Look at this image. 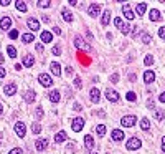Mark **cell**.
Here are the masks:
<instances>
[{"label": "cell", "instance_id": "27", "mask_svg": "<svg viewBox=\"0 0 165 154\" xmlns=\"http://www.w3.org/2000/svg\"><path fill=\"white\" fill-rule=\"evenodd\" d=\"M135 10H137L139 17H140V15H144V13H145V10H147V3H144V2L137 3V7H135Z\"/></svg>", "mask_w": 165, "mask_h": 154}, {"label": "cell", "instance_id": "18", "mask_svg": "<svg viewBox=\"0 0 165 154\" xmlns=\"http://www.w3.org/2000/svg\"><path fill=\"white\" fill-rule=\"evenodd\" d=\"M48 96H50V101L51 103H58V101H60V98H61V94H60V91H58V90H53Z\"/></svg>", "mask_w": 165, "mask_h": 154}, {"label": "cell", "instance_id": "25", "mask_svg": "<svg viewBox=\"0 0 165 154\" xmlns=\"http://www.w3.org/2000/svg\"><path fill=\"white\" fill-rule=\"evenodd\" d=\"M22 41H23V43H32V41H35V35H33V33H25V35H22Z\"/></svg>", "mask_w": 165, "mask_h": 154}, {"label": "cell", "instance_id": "3", "mask_svg": "<svg viewBox=\"0 0 165 154\" xmlns=\"http://www.w3.org/2000/svg\"><path fill=\"white\" fill-rule=\"evenodd\" d=\"M82 126H84V119H82V118H74L73 123H71V128H73L74 133H79L82 129Z\"/></svg>", "mask_w": 165, "mask_h": 154}, {"label": "cell", "instance_id": "37", "mask_svg": "<svg viewBox=\"0 0 165 154\" xmlns=\"http://www.w3.org/2000/svg\"><path fill=\"white\" fill-rule=\"evenodd\" d=\"M35 116H37V119H41V118H43V108H41V106H38V108H37Z\"/></svg>", "mask_w": 165, "mask_h": 154}, {"label": "cell", "instance_id": "35", "mask_svg": "<svg viewBox=\"0 0 165 154\" xmlns=\"http://www.w3.org/2000/svg\"><path fill=\"white\" fill-rule=\"evenodd\" d=\"M152 63H154V56H152V55H147V56L144 58V65H147V66H150Z\"/></svg>", "mask_w": 165, "mask_h": 154}, {"label": "cell", "instance_id": "49", "mask_svg": "<svg viewBox=\"0 0 165 154\" xmlns=\"http://www.w3.org/2000/svg\"><path fill=\"white\" fill-rule=\"evenodd\" d=\"M82 108H81V104L79 103H74V111H81Z\"/></svg>", "mask_w": 165, "mask_h": 154}, {"label": "cell", "instance_id": "23", "mask_svg": "<svg viewBox=\"0 0 165 154\" xmlns=\"http://www.w3.org/2000/svg\"><path fill=\"white\" fill-rule=\"evenodd\" d=\"M66 138H68L66 133H64V131H60V133H56V136H55V143L60 144V143H63V141H66Z\"/></svg>", "mask_w": 165, "mask_h": 154}, {"label": "cell", "instance_id": "53", "mask_svg": "<svg viewBox=\"0 0 165 154\" xmlns=\"http://www.w3.org/2000/svg\"><path fill=\"white\" fill-rule=\"evenodd\" d=\"M0 3H2V5H3V7H7V5H8L10 2H8V0H0Z\"/></svg>", "mask_w": 165, "mask_h": 154}, {"label": "cell", "instance_id": "42", "mask_svg": "<svg viewBox=\"0 0 165 154\" xmlns=\"http://www.w3.org/2000/svg\"><path fill=\"white\" fill-rule=\"evenodd\" d=\"M124 35H129V33H131V27H129V25H124V28H122V30H121Z\"/></svg>", "mask_w": 165, "mask_h": 154}, {"label": "cell", "instance_id": "16", "mask_svg": "<svg viewBox=\"0 0 165 154\" xmlns=\"http://www.w3.org/2000/svg\"><path fill=\"white\" fill-rule=\"evenodd\" d=\"M154 80H155V73L152 72V70H147L144 73V81L145 83H154Z\"/></svg>", "mask_w": 165, "mask_h": 154}, {"label": "cell", "instance_id": "55", "mask_svg": "<svg viewBox=\"0 0 165 154\" xmlns=\"http://www.w3.org/2000/svg\"><path fill=\"white\" fill-rule=\"evenodd\" d=\"M158 99H160V101H162V103H165V91H163V93L160 94V98H158Z\"/></svg>", "mask_w": 165, "mask_h": 154}, {"label": "cell", "instance_id": "21", "mask_svg": "<svg viewBox=\"0 0 165 154\" xmlns=\"http://www.w3.org/2000/svg\"><path fill=\"white\" fill-rule=\"evenodd\" d=\"M53 40V35L46 30V32H41V41H43V43H50V41Z\"/></svg>", "mask_w": 165, "mask_h": 154}, {"label": "cell", "instance_id": "38", "mask_svg": "<svg viewBox=\"0 0 165 154\" xmlns=\"http://www.w3.org/2000/svg\"><path fill=\"white\" fill-rule=\"evenodd\" d=\"M142 41H144L145 45H149L150 41H152V37H150L149 33H144V35H142Z\"/></svg>", "mask_w": 165, "mask_h": 154}, {"label": "cell", "instance_id": "62", "mask_svg": "<svg viewBox=\"0 0 165 154\" xmlns=\"http://www.w3.org/2000/svg\"><path fill=\"white\" fill-rule=\"evenodd\" d=\"M91 154H99V152H91Z\"/></svg>", "mask_w": 165, "mask_h": 154}, {"label": "cell", "instance_id": "45", "mask_svg": "<svg viewBox=\"0 0 165 154\" xmlns=\"http://www.w3.org/2000/svg\"><path fill=\"white\" fill-rule=\"evenodd\" d=\"M158 37H160V38H163V40H165V27L158 28Z\"/></svg>", "mask_w": 165, "mask_h": 154}, {"label": "cell", "instance_id": "28", "mask_svg": "<svg viewBox=\"0 0 165 154\" xmlns=\"http://www.w3.org/2000/svg\"><path fill=\"white\" fill-rule=\"evenodd\" d=\"M61 13H63V20H64V22H68V23H69V22H73V13H69L66 8H63V10H61Z\"/></svg>", "mask_w": 165, "mask_h": 154}, {"label": "cell", "instance_id": "52", "mask_svg": "<svg viewBox=\"0 0 165 154\" xmlns=\"http://www.w3.org/2000/svg\"><path fill=\"white\" fill-rule=\"evenodd\" d=\"M37 51H43V45L41 43H37Z\"/></svg>", "mask_w": 165, "mask_h": 154}, {"label": "cell", "instance_id": "10", "mask_svg": "<svg viewBox=\"0 0 165 154\" xmlns=\"http://www.w3.org/2000/svg\"><path fill=\"white\" fill-rule=\"evenodd\" d=\"M89 96H91L92 103H99V99H101V93H99L98 88H92V90L89 91Z\"/></svg>", "mask_w": 165, "mask_h": 154}, {"label": "cell", "instance_id": "14", "mask_svg": "<svg viewBox=\"0 0 165 154\" xmlns=\"http://www.w3.org/2000/svg\"><path fill=\"white\" fill-rule=\"evenodd\" d=\"M23 99H25V103H33L35 99H37V93H35L33 90H28L25 93V98H23Z\"/></svg>", "mask_w": 165, "mask_h": 154}, {"label": "cell", "instance_id": "2", "mask_svg": "<svg viewBox=\"0 0 165 154\" xmlns=\"http://www.w3.org/2000/svg\"><path fill=\"white\" fill-rule=\"evenodd\" d=\"M135 123H137V118H135L134 114L124 116L122 119H121V124H122V126H126V128H132V126H134Z\"/></svg>", "mask_w": 165, "mask_h": 154}, {"label": "cell", "instance_id": "29", "mask_svg": "<svg viewBox=\"0 0 165 154\" xmlns=\"http://www.w3.org/2000/svg\"><path fill=\"white\" fill-rule=\"evenodd\" d=\"M140 128H142L144 131H149L150 129V121L147 119V118H142V121H140Z\"/></svg>", "mask_w": 165, "mask_h": 154}, {"label": "cell", "instance_id": "56", "mask_svg": "<svg viewBox=\"0 0 165 154\" xmlns=\"http://www.w3.org/2000/svg\"><path fill=\"white\" fill-rule=\"evenodd\" d=\"M162 151L165 152V136H163V138H162Z\"/></svg>", "mask_w": 165, "mask_h": 154}, {"label": "cell", "instance_id": "44", "mask_svg": "<svg viewBox=\"0 0 165 154\" xmlns=\"http://www.w3.org/2000/svg\"><path fill=\"white\" fill-rule=\"evenodd\" d=\"M53 55H61V48H60V46H53Z\"/></svg>", "mask_w": 165, "mask_h": 154}, {"label": "cell", "instance_id": "57", "mask_svg": "<svg viewBox=\"0 0 165 154\" xmlns=\"http://www.w3.org/2000/svg\"><path fill=\"white\" fill-rule=\"evenodd\" d=\"M66 73H68V75H73V68L68 66V68H66Z\"/></svg>", "mask_w": 165, "mask_h": 154}, {"label": "cell", "instance_id": "17", "mask_svg": "<svg viewBox=\"0 0 165 154\" xmlns=\"http://www.w3.org/2000/svg\"><path fill=\"white\" fill-rule=\"evenodd\" d=\"M149 19H150L152 22H158V20H160V12H158L157 8H152V10L149 12Z\"/></svg>", "mask_w": 165, "mask_h": 154}, {"label": "cell", "instance_id": "15", "mask_svg": "<svg viewBox=\"0 0 165 154\" xmlns=\"http://www.w3.org/2000/svg\"><path fill=\"white\" fill-rule=\"evenodd\" d=\"M50 70H51V73L55 75V76H60L61 75V66H60V63H56V61H53L50 65Z\"/></svg>", "mask_w": 165, "mask_h": 154}, {"label": "cell", "instance_id": "22", "mask_svg": "<svg viewBox=\"0 0 165 154\" xmlns=\"http://www.w3.org/2000/svg\"><path fill=\"white\" fill-rule=\"evenodd\" d=\"M33 63H35V58L32 56V55H25L23 56V65H25V66H33Z\"/></svg>", "mask_w": 165, "mask_h": 154}, {"label": "cell", "instance_id": "46", "mask_svg": "<svg viewBox=\"0 0 165 154\" xmlns=\"http://www.w3.org/2000/svg\"><path fill=\"white\" fill-rule=\"evenodd\" d=\"M17 37H18V32H17V30H12V32H10V38L15 40Z\"/></svg>", "mask_w": 165, "mask_h": 154}, {"label": "cell", "instance_id": "33", "mask_svg": "<svg viewBox=\"0 0 165 154\" xmlns=\"http://www.w3.org/2000/svg\"><path fill=\"white\" fill-rule=\"evenodd\" d=\"M7 51H8V56H10V58H15V56H17V50H15V46L8 45V46H7Z\"/></svg>", "mask_w": 165, "mask_h": 154}, {"label": "cell", "instance_id": "61", "mask_svg": "<svg viewBox=\"0 0 165 154\" xmlns=\"http://www.w3.org/2000/svg\"><path fill=\"white\" fill-rule=\"evenodd\" d=\"M2 136H3V134H2V133H0V143H2Z\"/></svg>", "mask_w": 165, "mask_h": 154}, {"label": "cell", "instance_id": "39", "mask_svg": "<svg viewBox=\"0 0 165 154\" xmlns=\"http://www.w3.org/2000/svg\"><path fill=\"white\" fill-rule=\"evenodd\" d=\"M74 88H78V90H81V88H82V81H81L79 76H76V78H74Z\"/></svg>", "mask_w": 165, "mask_h": 154}, {"label": "cell", "instance_id": "47", "mask_svg": "<svg viewBox=\"0 0 165 154\" xmlns=\"http://www.w3.org/2000/svg\"><path fill=\"white\" fill-rule=\"evenodd\" d=\"M111 81H112V83H117V81H119V75L114 73L112 76H111Z\"/></svg>", "mask_w": 165, "mask_h": 154}, {"label": "cell", "instance_id": "20", "mask_svg": "<svg viewBox=\"0 0 165 154\" xmlns=\"http://www.w3.org/2000/svg\"><path fill=\"white\" fill-rule=\"evenodd\" d=\"M27 23H28V28H30V30H33V32H35V30H40V22H38V20L30 19Z\"/></svg>", "mask_w": 165, "mask_h": 154}, {"label": "cell", "instance_id": "48", "mask_svg": "<svg viewBox=\"0 0 165 154\" xmlns=\"http://www.w3.org/2000/svg\"><path fill=\"white\" fill-rule=\"evenodd\" d=\"M53 32H55L56 35H61V28L60 27H55V28H53Z\"/></svg>", "mask_w": 165, "mask_h": 154}, {"label": "cell", "instance_id": "1", "mask_svg": "<svg viewBox=\"0 0 165 154\" xmlns=\"http://www.w3.org/2000/svg\"><path fill=\"white\" fill-rule=\"evenodd\" d=\"M140 146H142V141H140L139 138H131L127 141V144H126V147L129 151H135V149H139Z\"/></svg>", "mask_w": 165, "mask_h": 154}, {"label": "cell", "instance_id": "31", "mask_svg": "<svg viewBox=\"0 0 165 154\" xmlns=\"http://www.w3.org/2000/svg\"><path fill=\"white\" fill-rule=\"evenodd\" d=\"M17 10L22 12V13H25V12H27V3H25V2H20V0H18V2H17Z\"/></svg>", "mask_w": 165, "mask_h": 154}, {"label": "cell", "instance_id": "40", "mask_svg": "<svg viewBox=\"0 0 165 154\" xmlns=\"http://www.w3.org/2000/svg\"><path fill=\"white\" fill-rule=\"evenodd\" d=\"M126 98L129 99V101H135V98H137V96H135V93H134V91H129V93L126 94Z\"/></svg>", "mask_w": 165, "mask_h": 154}, {"label": "cell", "instance_id": "41", "mask_svg": "<svg viewBox=\"0 0 165 154\" xmlns=\"http://www.w3.org/2000/svg\"><path fill=\"white\" fill-rule=\"evenodd\" d=\"M114 25H116L117 28H121V30H122V28H124V22H122L121 19H116V20H114Z\"/></svg>", "mask_w": 165, "mask_h": 154}, {"label": "cell", "instance_id": "36", "mask_svg": "<svg viewBox=\"0 0 165 154\" xmlns=\"http://www.w3.org/2000/svg\"><path fill=\"white\" fill-rule=\"evenodd\" d=\"M50 5H51V2H48V0H46V2H45V0H40V2H38V7L40 8H48Z\"/></svg>", "mask_w": 165, "mask_h": 154}, {"label": "cell", "instance_id": "5", "mask_svg": "<svg viewBox=\"0 0 165 154\" xmlns=\"http://www.w3.org/2000/svg\"><path fill=\"white\" fill-rule=\"evenodd\" d=\"M38 81H40V85H43V86H51V85H53L51 76L46 75V73H41V75L38 76Z\"/></svg>", "mask_w": 165, "mask_h": 154}, {"label": "cell", "instance_id": "9", "mask_svg": "<svg viewBox=\"0 0 165 154\" xmlns=\"http://www.w3.org/2000/svg\"><path fill=\"white\" fill-rule=\"evenodd\" d=\"M122 13L126 15L127 20H134V19H135V15H134V12L131 10V7H129V3H126V5L122 7Z\"/></svg>", "mask_w": 165, "mask_h": 154}, {"label": "cell", "instance_id": "24", "mask_svg": "<svg viewBox=\"0 0 165 154\" xmlns=\"http://www.w3.org/2000/svg\"><path fill=\"white\" fill-rule=\"evenodd\" d=\"M112 139L114 141H122L124 139V133L121 129H112Z\"/></svg>", "mask_w": 165, "mask_h": 154}, {"label": "cell", "instance_id": "13", "mask_svg": "<svg viewBox=\"0 0 165 154\" xmlns=\"http://www.w3.org/2000/svg\"><path fill=\"white\" fill-rule=\"evenodd\" d=\"M35 147H37V151H45L46 147H48V139H38L37 144H35Z\"/></svg>", "mask_w": 165, "mask_h": 154}, {"label": "cell", "instance_id": "54", "mask_svg": "<svg viewBox=\"0 0 165 154\" xmlns=\"http://www.w3.org/2000/svg\"><path fill=\"white\" fill-rule=\"evenodd\" d=\"M147 106H149V108H154V101H152V99H149V101H147Z\"/></svg>", "mask_w": 165, "mask_h": 154}, {"label": "cell", "instance_id": "43", "mask_svg": "<svg viewBox=\"0 0 165 154\" xmlns=\"http://www.w3.org/2000/svg\"><path fill=\"white\" fill-rule=\"evenodd\" d=\"M8 154H23V149H20V147H15V149H12Z\"/></svg>", "mask_w": 165, "mask_h": 154}, {"label": "cell", "instance_id": "30", "mask_svg": "<svg viewBox=\"0 0 165 154\" xmlns=\"http://www.w3.org/2000/svg\"><path fill=\"white\" fill-rule=\"evenodd\" d=\"M154 118L157 121H162L163 118H165V111L163 109H155V113H154Z\"/></svg>", "mask_w": 165, "mask_h": 154}, {"label": "cell", "instance_id": "4", "mask_svg": "<svg viewBox=\"0 0 165 154\" xmlns=\"http://www.w3.org/2000/svg\"><path fill=\"white\" fill-rule=\"evenodd\" d=\"M99 12H101V5L99 3H91L89 8H88V15L89 17H99Z\"/></svg>", "mask_w": 165, "mask_h": 154}, {"label": "cell", "instance_id": "8", "mask_svg": "<svg viewBox=\"0 0 165 154\" xmlns=\"http://www.w3.org/2000/svg\"><path fill=\"white\" fill-rule=\"evenodd\" d=\"M3 93H5V96H13V94L17 93V85H13V83H8V85H5Z\"/></svg>", "mask_w": 165, "mask_h": 154}, {"label": "cell", "instance_id": "7", "mask_svg": "<svg viewBox=\"0 0 165 154\" xmlns=\"http://www.w3.org/2000/svg\"><path fill=\"white\" fill-rule=\"evenodd\" d=\"M15 133L17 136H20V138H25V133H27V128H25V123H15Z\"/></svg>", "mask_w": 165, "mask_h": 154}, {"label": "cell", "instance_id": "12", "mask_svg": "<svg viewBox=\"0 0 165 154\" xmlns=\"http://www.w3.org/2000/svg\"><path fill=\"white\" fill-rule=\"evenodd\" d=\"M10 25H12L10 17H2V20H0V28H2V30H8Z\"/></svg>", "mask_w": 165, "mask_h": 154}, {"label": "cell", "instance_id": "6", "mask_svg": "<svg viewBox=\"0 0 165 154\" xmlns=\"http://www.w3.org/2000/svg\"><path fill=\"white\" fill-rule=\"evenodd\" d=\"M106 98H108L111 103H117V101H119V93L109 88V90H106Z\"/></svg>", "mask_w": 165, "mask_h": 154}, {"label": "cell", "instance_id": "26", "mask_svg": "<svg viewBox=\"0 0 165 154\" xmlns=\"http://www.w3.org/2000/svg\"><path fill=\"white\" fill-rule=\"evenodd\" d=\"M84 146H86V149H92V146H94V141L89 134L84 136Z\"/></svg>", "mask_w": 165, "mask_h": 154}, {"label": "cell", "instance_id": "51", "mask_svg": "<svg viewBox=\"0 0 165 154\" xmlns=\"http://www.w3.org/2000/svg\"><path fill=\"white\" fill-rule=\"evenodd\" d=\"M5 73H7V72H5V68H2V66H0V78H3V76H5Z\"/></svg>", "mask_w": 165, "mask_h": 154}, {"label": "cell", "instance_id": "59", "mask_svg": "<svg viewBox=\"0 0 165 154\" xmlns=\"http://www.w3.org/2000/svg\"><path fill=\"white\" fill-rule=\"evenodd\" d=\"M5 61V58H3V55H2V53H0V65H2Z\"/></svg>", "mask_w": 165, "mask_h": 154}, {"label": "cell", "instance_id": "32", "mask_svg": "<svg viewBox=\"0 0 165 154\" xmlns=\"http://www.w3.org/2000/svg\"><path fill=\"white\" fill-rule=\"evenodd\" d=\"M32 133H33V134H40V133H41V126H40L38 123H33V124H32Z\"/></svg>", "mask_w": 165, "mask_h": 154}, {"label": "cell", "instance_id": "58", "mask_svg": "<svg viewBox=\"0 0 165 154\" xmlns=\"http://www.w3.org/2000/svg\"><path fill=\"white\" fill-rule=\"evenodd\" d=\"M68 3H69V5H78V2H76V0H69Z\"/></svg>", "mask_w": 165, "mask_h": 154}, {"label": "cell", "instance_id": "50", "mask_svg": "<svg viewBox=\"0 0 165 154\" xmlns=\"http://www.w3.org/2000/svg\"><path fill=\"white\" fill-rule=\"evenodd\" d=\"M68 149H73V151H76V144H74V143H69V144H68Z\"/></svg>", "mask_w": 165, "mask_h": 154}, {"label": "cell", "instance_id": "19", "mask_svg": "<svg viewBox=\"0 0 165 154\" xmlns=\"http://www.w3.org/2000/svg\"><path fill=\"white\" fill-rule=\"evenodd\" d=\"M109 22H111V10H104L102 19H101V23H102L104 27H108V25H109Z\"/></svg>", "mask_w": 165, "mask_h": 154}, {"label": "cell", "instance_id": "34", "mask_svg": "<svg viewBox=\"0 0 165 154\" xmlns=\"http://www.w3.org/2000/svg\"><path fill=\"white\" fill-rule=\"evenodd\" d=\"M96 133L99 136H104L106 134V126H104V124H98V126H96Z\"/></svg>", "mask_w": 165, "mask_h": 154}, {"label": "cell", "instance_id": "11", "mask_svg": "<svg viewBox=\"0 0 165 154\" xmlns=\"http://www.w3.org/2000/svg\"><path fill=\"white\" fill-rule=\"evenodd\" d=\"M74 46H76V48H86V50H91L89 46H88L84 41H82V38L79 37V35H76V37H74Z\"/></svg>", "mask_w": 165, "mask_h": 154}, {"label": "cell", "instance_id": "60", "mask_svg": "<svg viewBox=\"0 0 165 154\" xmlns=\"http://www.w3.org/2000/svg\"><path fill=\"white\" fill-rule=\"evenodd\" d=\"M2 113H3V106L0 104V114H2Z\"/></svg>", "mask_w": 165, "mask_h": 154}]
</instances>
